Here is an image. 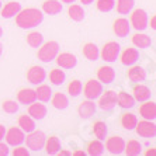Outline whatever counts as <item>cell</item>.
<instances>
[{
    "label": "cell",
    "mask_w": 156,
    "mask_h": 156,
    "mask_svg": "<svg viewBox=\"0 0 156 156\" xmlns=\"http://www.w3.org/2000/svg\"><path fill=\"white\" fill-rule=\"evenodd\" d=\"M14 17H16V24L20 28L27 30L40 26L44 20V13L42 10H38L35 7H27L24 10L21 9Z\"/></svg>",
    "instance_id": "cell-1"
},
{
    "label": "cell",
    "mask_w": 156,
    "mask_h": 156,
    "mask_svg": "<svg viewBox=\"0 0 156 156\" xmlns=\"http://www.w3.org/2000/svg\"><path fill=\"white\" fill-rule=\"evenodd\" d=\"M40 49H38V52H37V56H38V59H40L41 62H44V63H49L51 61H54L55 56L59 54V44L56 42V41H48V42L45 44H41Z\"/></svg>",
    "instance_id": "cell-2"
},
{
    "label": "cell",
    "mask_w": 156,
    "mask_h": 156,
    "mask_svg": "<svg viewBox=\"0 0 156 156\" xmlns=\"http://www.w3.org/2000/svg\"><path fill=\"white\" fill-rule=\"evenodd\" d=\"M45 134L42 131H31L27 134V136H24V142H26L27 148L30 151H34V152H38L41 149H44V144H45Z\"/></svg>",
    "instance_id": "cell-3"
},
{
    "label": "cell",
    "mask_w": 156,
    "mask_h": 156,
    "mask_svg": "<svg viewBox=\"0 0 156 156\" xmlns=\"http://www.w3.org/2000/svg\"><path fill=\"white\" fill-rule=\"evenodd\" d=\"M129 24H131V27L135 28L136 31H144V30L148 27V14H146V11L144 10V9H135V10L131 13Z\"/></svg>",
    "instance_id": "cell-4"
},
{
    "label": "cell",
    "mask_w": 156,
    "mask_h": 156,
    "mask_svg": "<svg viewBox=\"0 0 156 156\" xmlns=\"http://www.w3.org/2000/svg\"><path fill=\"white\" fill-rule=\"evenodd\" d=\"M120 51H121L120 44L115 42V41H108L107 44H104V47H103L101 52H100V56L105 62H115L118 55H120Z\"/></svg>",
    "instance_id": "cell-5"
},
{
    "label": "cell",
    "mask_w": 156,
    "mask_h": 156,
    "mask_svg": "<svg viewBox=\"0 0 156 156\" xmlns=\"http://www.w3.org/2000/svg\"><path fill=\"white\" fill-rule=\"evenodd\" d=\"M136 131V134L142 138H155L156 135V125L153 121H149V120H142V121H138L136 125L134 128Z\"/></svg>",
    "instance_id": "cell-6"
},
{
    "label": "cell",
    "mask_w": 156,
    "mask_h": 156,
    "mask_svg": "<svg viewBox=\"0 0 156 156\" xmlns=\"http://www.w3.org/2000/svg\"><path fill=\"white\" fill-rule=\"evenodd\" d=\"M82 90H83V94L87 100H96L103 93V84L98 80L90 79L86 82V84H84Z\"/></svg>",
    "instance_id": "cell-7"
},
{
    "label": "cell",
    "mask_w": 156,
    "mask_h": 156,
    "mask_svg": "<svg viewBox=\"0 0 156 156\" xmlns=\"http://www.w3.org/2000/svg\"><path fill=\"white\" fill-rule=\"evenodd\" d=\"M24 136H26V132L21 131L18 127H10L9 129H6V134H4L6 142L10 146L21 145L24 142Z\"/></svg>",
    "instance_id": "cell-8"
},
{
    "label": "cell",
    "mask_w": 156,
    "mask_h": 156,
    "mask_svg": "<svg viewBox=\"0 0 156 156\" xmlns=\"http://www.w3.org/2000/svg\"><path fill=\"white\" fill-rule=\"evenodd\" d=\"M124 148H125V141L118 135H113L105 141V149L111 155H121L124 152Z\"/></svg>",
    "instance_id": "cell-9"
},
{
    "label": "cell",
    "mask_w": 156,
    "mask_h": 156,
    "mask_svg": "<svg viewBox=\"0 0 156 156\" xmlns=\"http://www.w3.org/2000/svg\"><path fill=\"white\" fill-rule=\"evenodd\" d=\"M98 107L104 111H110V110H113L117 104V93L114 90H107L104 93L103 91L101 94L98 96Z\"/></svg>",
    "instance_id": "cell-10"
},
{
    "label": "cell",
    "mask_w": 156,
    "mask_h": 156,
    "mask_svg": "<svg viewBox=\"0 0 156 156\" xmlns=\"http://www.w3.org/2000/svg\"><path fill=\"white\" fill-rule=\"evenodd\" d=\"M26 76H27V80L31 84H41L44 80L47 79V72H45V69L42 66L34 65L27 70Z\"/></svg>",
    "instance_id": "cell-11"
},
{
    "label": "cell",
    "mask_w": 156,
    "mask_h": 156,
    "mask_svg": "<svg viewBox=\"0 0 156 156\" xmlns=\"http://www.w3.org/2000/svg\"><path fill=\"white\" fill-rule=\"evenodd\" d=\"M118 56H120V61L122 65L131 66V65H135V63L139 61V51L136 48L128 47V48H125V49L121 52V55H118Z\"/></svg>",
    "instance_id": "cell-12"
},
{
    "label": "cell",
    "mask_w": 156,
    "mask_h": 156,
    "mask_svg": "<svg viewBox=\"0 0 156 156\" xmlns=\"http://www.w3.org/2000/svg\"><path fill=\"white\" fill-rule=\"evenodd\" d=\"M55 59H56L58 66L63 68V69H72L77 63L76 56L73 54H70V52H61V54H58L55 56Z\"/></svg>",
    "instance_id": "cell-13"
},
{
    "label": "cell",
    "mask_w": 156,
    "mask_h": 156,
    "mask_svg": "<svg viewBox=\"0 0 156 156\" xmlns=\"http://www.w3.org/2000/svg\"><path fill=\"white\" fill-rule=\"evenodd\" d=\"M113 31L117 37H120V38H125V37L129 34L131 31V24L128 21L127 18L124 17H120L117 18L115 21L113 23Z\"/></svg>",
    "instance_id": "cell-14"
},
{
    "label": "cell",
    "mask_w": 156,
    "mask_h": 156,
    "mask_svg": "<svg viewBox=\"0 0 156 156\" xmlns=\"http://www.w3.org/2000/svg\"><path fill=\"white\" fill-rule=\"evenodd\" d=\"M96 113V104L93 100H86V101H82L77 107V114L82 120H89Z\"/></svg>",
    "instance_id": "cell-15"
},
{
    "label": "cell",
    "mask_w": 156,
    "mask_h": 156,
    "mask_svg": "<svg viewBox=\"0 0 156 156\" xmlns=\"http://www.w3.org/2000/svg\"><path fill=\"white\" fill-rule=\"evenodd\" d=\"M97 79L101 84H110L115 79V70L111 66H100L97 69Z\"/></svg>",
    "instance_id": "cell-16"
},
{
    "label": "cell",
    "mask_w": 156,
    "mask_h": 156,
    "mask_svg": "<svg viewBox=\"0 0 156 156\" xmlns=\"http://www.w3.org/2000/svg\"><path fill=\"white\" fill-rule=\"evenodd\" d=\"M139 114L144 120L153 121L156 118V104L155 101H142V104L139 105Z\"/></svg>",
    "instance_id": "cell-17"
},
{
    "label": "cell",
    "mask_w": 156,
    "mask_h": 156,
    "mask_svg": "<svg viewBox=\"0 0 156 156\" xmlns=\"http://www.w3.org/2000/svg\"><path fill=\"white\" fill-rule=\"evenodd\" d=\"M28 115L33 117L34 120H37V121L44 120L45 115H47V107L42 103H38L35 100L34 103L28 104Z\"/></svg>",
    "instance_id": "cell-18"
},
{
    "label": "cell",
    "mask_w": 156,
    "mask_h": 156,
    "mask_svg": "<svg viewBox=\"0 0 156 156\" xmlns=\"http://www.w3.org/2000/svg\"><path fill=\"white\" fill-rule=\"evenodd\" d=\"M127 77L134 83H141L146 79V70L142 66L131 65V68L127 70Z\"/></svg>",
    "instance_id": "cell-19"
},
{
    "label": "cell",
    "mask_w": 156,
    "mask_h": 156,
    "mask_svg": "<svg viewBox=\"0 0 156 156\" xmlns=\"http://www.w3.org/2000/svg\"><path fill=\"white\" fill-rule=\"evenodd\" d=\"M44 149L47 155H58L59 149H61V141L56 135H51L45 138V144H44Z\"/></svg>",
    "instance_id": "cell-20"
},
{
    "label": "cell",
    "mask_w": 156,
    "mask_h": 156,
    "mask_svg": "<svg viewBox=\"0 0 156 156\" xmlns=\"http://www.w3.org/2000/svg\"><path fill=\"white\" fill-rule=\"evenodd\" d=\"M132 93H134V98L135 101H146L151 98V90H149V87L145 86V84H135L134 89H132Z\"/></svg>",
    "instance_id": "cell-21"
},
{
    "label": "cell",
    "mask_w": 156,
    "mask_h": 156,
    "mask_svg": "<svg viewBox=\"0 0 156 156\" xmlns=\"http://www.w3.org/2000/svg\"><path fill=\"white\" fill-rule=\"evenodd\" d=\"M41 9H42L44 13H47L49 16H55L61 13L63 6H62V3L59 0H45L42 3V6H41Z\"/></svg>",
    "instance_id": "cell-22"
},
{
    "label": "cell",
    "mask_w": 156,
    "mask_h": 156,
    "mask_svg": "<svg viewBox=\"0 0 156 156\" xmlns=\"http://www.w3.org/2000/svg\"><path fill=\"white\" fill-rule=\"evenodd\" d=\"M17 125L21 131H24L26 134H28V132L35 129V120H34L33 117L27 115V114H21L17 120Z\"/></svg>",
    "instance_id": "cell-23"
},
{
    "label": "cell",
    "mask_w": 156,
    "mask_h": 156,
    "mask_svg": "<svg viewBox=\"0 0 156 156\" xmlns=\"http://www.w3.org/2000/svg\"><path fill=\"white\" fill-rule=\"evenodd\" d=\"M35 100H37L35 90H33V89H21V90H18L17 101L20 103V104L28 105V104H31V103H34Z\"/></svg>",
    "instance_id": "cell-24"
},
{
    "label": "cell",
    "mask_w": 156,
    "mask_h": 156,
    "mask_svg": "<svg viewBox=\"0 0 156 156\" xmlns=\"http://www.w3.org/2000/svg\"><path fill=\"white\" fill-rule=\"evenodd\" d=\"M82 52H83L84 58L89 59V61H91V62L97 61V59L100 58V51H98V47L96 45V44H93V42H86V44H84Z\"/></svg>",
    "instance_id": "cell-25"
},
{
    "label": "cell",
    "mask_w": 156,
    "mask_h": 156,
    "mask_svg": "<svg viewBox=\"0 0 156 156\" xmlns=\"http://www.w3.org/2000/svg\"><path fill=\"white\" fill-rule=\"evenodd\" d=\"M20 10H21V3L20 2H9L2 9V14L0 16L3 18H13Z\"/></svg>",
    "instance_id": "cell-26"
},
{
    "label": "cell",
    "mask_w": 156,
    "mask_h": 156,
    "mask_svg": "<svg viewBox=\"0 0 156 156\" xmlns=\"http://www.w3.org/2000/svg\"><path fill=\"white\" fill-rule=\"evenodd\" d=\"M136 122H138V118H136L135 114H132V113H122L121 114L120 124L124 129L132 131L135 128V125H136Z\"/></svg>",
    "instance_id": "cell-27"
},
{
    "label": "cell",
    "mask_w": 156,
    "mask_h": 156,
    "mask_svg": "<svg viewBox=\"0 0 156 156\" xmlns=\"http://www.w3.org/2000/svg\"><path fill=\"white\" fill-rule=\"evenodd\" d=\"M68 16H69L70 20H73V21L76 23H80L84 20V16H86V13H84L83 7L80 6V4H72L70 3L69 9H68Z\"/></svg>",
    "instance_id": "cell-28"
},
{
    "label": "cell",
    "mask_w": 156,
    "mask_h": 156,
    "mask_svg": "<svg viewBox=\"0 0 156 156\" xmlns=\"http://www.w3.org/2000/svg\"><path fill=\"white\" fill-rule=\"evenodd\" d=\"M132 44H134L136 48H149L152 45V40H151V37L146 35L144 33H136L132 35L131 38Z\"/></svg>",
    "instance_id": "cell-29"
},
{
    "label": "cell",
    "mask_w": 156,
    "mask_h": 156,
    "mask_svg": "<svg viewBox=\"0 0 156 156\" xmlns=\"http://www.w3.org/2000/svg\"><path fill=\"white\" fill-rule=\"evenodd\" d=\"M117 103L122 108H132L135 105V98L127 91H120V93H117Z\"/></svg>",
    "instance_id": "cell-30"
},
{
    "label": "cell",
    "mask_w": 156,
    "mask_h": 156,
    "mask_svg": "<svg viewBox=\"0 0 156 156\" xmlns=\"http://www.w3.org/2000/svg\"><path fill=\"white\" fill-rule=\"evenodd\" d=\"M142 152V145L136 139H129L125 142V148H124V153L128 156H138Z\"/></svg>",
    "instance_id": "cell-31"
},
{
    "label": "cell",
    "mask_w": 156,
    "mask_h": 156,
    "mask_svg": "<svg viewBox=\"0 0 156 156\" xmlns=\"http://www.w3.org/2000/svg\"><path fill=\"white\" fill-rule=\"evenodd\" d=\"M37 86H38V84H37ZM35 96H37V100H40V101H42V103L49 101L52 97L51 87L47 86V84H40V86L35 89Z\"/></svg>",
    "instance_id": "cell-32"
},
{
    "label": "cell",
    "mask_w": 156,
    "mask_h": 156,
    "mask_svg": "<svg viewBox=\"0 0 156 156\" xmlns=\"http://www.w3.org/2000/svg\"><path fill=\"white\" fill-rule=\"evenodd\" d=\"M86 152L91 156H100L104 152V145H103V142L100 139H93V141L87 144Z\"/></svg>",
    "instance_id": "cell-33"
},
{
    "label": "cell",
    "mask_w": 156,
    "mask_h": 156,
    "mask_svg": "<svg viewBox=\"0 0 156 156\" xmlns=\"http://www.w3.org/2000/svg\"><path fill=\"white\" fill-rule=\"evenodd\" d=\"M51 103L56 110H65V108H68V105H69V100H68V97H66L63 93H61V91L52 94Z\"/></svg>",
    "instance_id": "cell-34"
},
{
    "label": "cell",
    "mask_w": 156,
    "mask_h": 156,
    "mask_svg": "<svg viewBox=\"0 0 156 156\" xmlns=\"http://www.w3.org/2000/svg\"><path fill=\"white\" fill-rule=\"evenodd\" d=\"M91 131H93V134H94L96 138L100 139V141H103V139H105V136H107L108 128H107V125H105L104 121L97 120V121H94V124H93Z\"/></svg>",
    "instance_id": "cell-35"
},
{
    "label": "cell",
    "mask_w": 156,
    "mask_h": 156,
    "mask_svg": "<svg viewBox=\"0 0 156 156\" xmlns=\"http://www.w3.org/2000/svg\"><path fill=\"white\" fill-rule=\"evenodd\" d=\"M65 79H66V75L63 70L58 69V68L51 69V72H49V82H51L54 86H61V84H63Z\"/></svg>",
    "instance_id": "cell-36"
},
{
    "label": "cell",
    "mask_w": 156,
    "mask_h": 156,
    "mask_svg": "<svg viewBox=\"0 0 156 156\" xmlns=\"http://www.w3.org/2000/svg\"><path fill=\"white\" fill-rule=\"evenodd\" d=\"M135 6V0H117V11L118 14H128Z\"/></svg>",
    "instance_id": "cell-37"
},
{
    "label": "cell",
    "mask_w": 156,
    "mask_h": 156,
    "mask_svg": "<svg viewBox=\"0 0 156 156\" xmlns=\"http://www.w3.org/2000/svg\"><path fill=\"white\" fill-rule=\"evenodd\" d=\"M26 41H27V44H28L30 47L38 48L41 44L44 42V37H42V34L38 33V31H33V33H30L28 35H27Z\"/></svg>",
    "instance_id": "cell-38"
},
{
    "label": "cell",
    "mask_w": 156,
    "mask_h": 156,
    "mask_svg": "<svg viewBox=\"0 0 156 156\" xmlns=\"http://www.w3.org/2000/svg\"><path fill=\"white\" fill-rule=\"evenodd\" d=\"M82 89H83V84L77 79L69 82V84H68V93H69L72 97H77V96L82 93Z\"/></svg>",
    "instance_id": "cell-39"
},
{
    "label": "cell",
    "mask_w": 156,
    "mask_h": 156,
    "mask_svg": "<svg viewBox=\"0 0 156 156\" xmlns=\"http://www.w3.org/2000/svg\"><path fill=\"white\" fill-rule=\"evenodd\" d=\"M115 6V2L114 0H97V3H96V7H97L98 11H101V13H108L111 11Z\"/></svg>",
    "instance_id": "cell-40"
},
{
    "label": "cell",
    "mask_w": 156,
    "mask_h": 156,
    "mask_svg": "<svg viewBox=\"0 0 156 156\" xmlns=\"http://www.w3.org/2000/svg\"><path fill=\"white\" fill-rule=\"evenodd\" d=\"M18 107H20V104H18L17 101H14V100H6V101H3V104H2L3 111L7 114H16L18 111Z\"/></svg>",
    "instance_id": "cell-41"
},
{
    "label": "cell",
    "mask_w": 156,
    "mask_h": 156,
    "mask_svg": "<svg viewBox=\"0 0 156 156\" xmlns=\"http://www.w3.org/2000/svg\"><path fill=\"white\" fill-rule=\"evenodd\" d=\"M11 155L13 156H28L30 155V149L27 148V146H14V149H13V152H11Z\"/></svg>",
    "instance_id": "cell-42"
},
{
    "label": "cell",
    "mask_w": 156,
    "mask_h": 156,
    "mask_svg": "<svg viewBox=\"0 0 156 156\" xmlns=\"http://www.w3.org/2000/svg\"><path fill=\"white\" fill-rule=\"evenodd\" d=\"M10 153L9 151V145L7 144H3V142L0 141V156H7Z\"/></svg>",
    "instance_id": "cell-43"
},
{
    "label": "cell",
    "mask_w": 156,
    "mask_h": 156,
    "mask_svg": "<svg viewBox=\"0 0 156 156\" xmlns=\"http://www.w3.org/2000/svg\"><path fill=\"white\" fill-rule=\"evenodd\" d=\"M4 134H6V127L0 124V141H3L4 139Z\"/></svg>",
    "instance_id": "cell-44"
},
{
    "label": "cell",
    "mask_w": 156,
    "mask_h": 156,
    "mask_svg": "<svg viewBox=\"0 0 156 156\" xmlns=\"http://www.w3.org/2000/svg\"><path fill=\"white\" fill-rule=\"evenodd\" d=\"M151 28L156 30V16H152V18H151Z\"/></svg>",
    "instance_id": "cell-45"
},
{
    "label": "cell",
    "mask_w": 156,
    "mask_h": 156,
    "mask_svg": "<svg viewBox=\"0 0 156 156\" xmlns=\"http://www.w3.org/2000/svg\"><path fill=\"white\" fill-rule=\"evenodd\" d=\"M72 155L73 156H84V155H86V152H83V151H75Z\"/></svg>",
    "instance_id": "cell-46"
},
{
    "label": "cell",
    "mask_w": 156,
    "mask_h": 156,
    "mask_svg": "<svg viewBox=\"0 0 156 156\" xmlns=\"http://www.w3.org/2000/svg\"><path fill=\"white\" fill-rule=\"evenodd\" d=\"M58 155H62V156H69V155H72V153H70L69 151H61V149H59Z\"/></svg>",
    "instance_id": "cell-47"
},
{
    "label": "cell",
    "mask_w": 156,
    "mask_h": 156,
    "mask_svg": "<svg viewBox=\"0 0 156 156\" xmlns=\"http://www.w3.org/2000/svg\"><path fill=\"white\" fill-rule=\"evenodd\" d=\"M153 153H155V148H149L148 151L145 152V155H146V156H149V155H153Z\"/></svg>",
    "instance_id": "cell-48"
},
{
    "label": "cell",
    "mask_w": 156,
    "mask_h": 156,
    "mask_svg": "<svg viewBox=\"0 0 156 156\" xmlns=\"http://www.w3.org/2000/svg\"><path fill=\"white\" fill-rule=\"evenodd\" d=\"M94 2V0H80V3H83V4H91Z\"/></svg>",
    "instance_id": "cell-49"
},
{
    "label": "cell",
    "mask_w": 156,
    "mask_h": 156,
    "mask_svg": "<svg viewBox=\"0 0 156 156\" xmlns=\"http://www.w3.org/2000/svg\"><path fill=\"white\" fill-rule=\"evenodd\" d=\"M62 3H66V4H70V3H75L76 0H61Z\"/></svg>",
    "instance_id": "cell-50"
},
{
    "label": "cell",
    "mask_w": 156,
    "mask_h": 156,
    "mask_svg": "<svg viewBox=\"0 0 156 156\" xmlns=\"http://www.w3.org/2000/svg\"><path fill=\"white\" fill-rule=\"evenodd\" d=\"M2 52H3V45H2V42H0V55H2Z\"/></svg>",
    "instance_id": "cell-51"
},
{
    "label": "cell",
    "mask_w": 156,
    "mask_h": 156,
    "mask_svg": "<svg viewBox=\"0 0 156 156\" xmlns=\"http://www.w3.org/2000/svg\"><path fill=\"white\" fill-rule=\"evenodd\" d=\"M3 37V30H2V27H0V38Z\"/></svg>",
    "instance_id": "cell-52"
},
{
    "label": "cell",
    "mask_w": 156,
    "mask_h": 156,
    "mask_svg": "<svg viewBox=\"0 0 156 156\" xmlns=\"http://www.w3.org/2000/svg\"><path fill=\"white\" fill-rule=\"evenodd\" d=\"M0 9H2V3H0Z\"/></svg>",
    "instance_id": "cell-53"
}]
</instances>
